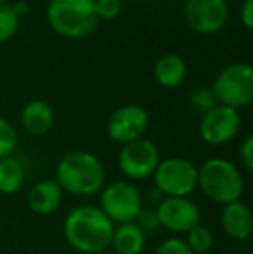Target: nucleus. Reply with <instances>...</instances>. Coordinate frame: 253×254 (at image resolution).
<instances>
[{
    "mask_svg": "<svg viewBox=\"0 0 253 254\" xmlns=\"http://www.w3.org/2000/svg\"><path fill=\"white\" fill-rule=\"evenodd\" d=\"M95 12L101 19H115L122 12V0H95Z\"/></svg>",
    "mask_w": 253,
    "mask_h": 254,
    "instance_id": "obj_23",
    "label": "nucleus"
},
{
    "mask_svg": "<svg viewBox=\"0 0 253 254\" xmlns=\"http://www.w3.org/2000/svg\"><path fill=\"white\" fill-rule=\"evenodd\" d=\"M26 180V171L17 157L9 156L0 159V194H16Z\"/></svg>",
    "mask_w": 253,
    "mask_h": 254,
    "instance_id": "obj_18",
    "label": "nucleus"
},
{
    "mask_svg": "<svg viewBox=\"0 0 253 254\" xmlns=\"http://www.w3.org/2000/svg\"><path fill=\"white\" fill-rule=\"evenodd\" d=\"M134 223L139 225L144 234H148V232H155L160 228L158 216H156V211L153 209V207H142V211L139 213V216L135 218Z\"/></svg>",
    "mask_w": 253,
    "mask_h": 254,
    "instance_id": "obj_24",
    "label": "nucleus"
},
{
    "mask_svg": "<svg viewBox=\"0 0 253 254\" xmlns=\"http://www.w3.org/2000/svg\"><path fill=\"white\" fill-rule=\"evenodd\" d=\"M155 211L160 228L173 234H187L192 227L201 223L199 206L189 197H163Z\"/></svg>",
    "mask_w": 253,
    "mask_h": 254,
    "instance_id": "obj_10",
    "label": "nucleus"
},
{
    "mask_svg": "<svg viewBox=\"0 0 253 254\" xmlns=\"http://www.w3.org/2000/svg\"><path fill=\"white\" fill-rule=\"evenodd\" d=\"M149 125V116L144 107L137 104H127L115 111L108 120V137L120 145L139 140L144 137Z\"/></svg>",
    "mask_w": 253,
    "mask_h": 254,
    "instance_id": "obj_11",
    "label": "nucleus"
},
{
    "mask_svg": "<svg viewBox=\"0 0 253 254\" xmlns=\"http://www.w3.org/2000/svg\"><path fill=\"white\" fill-rule=\"evenodd\" d=\"M155 254H194L187 248V244L184 242V239L179 237H172L163 241L162 244L158 246Z\"/></svg>",
    "mask_w": 253,
    "mask_h": 254,
    "instance_id": "obj_25",
    "label": "nucleus"
},
{
    "mask_svg": "<svg viewBox=\"0 0 253 254\" xmlns=\"http://www.w3.org/2000/svg\"><path fill=\"white\" fill-rule=\"evenodd\" d=\"M54 180L63 192L88 197L99 194L106 185V170L95 154L75 151L59 159Z\"/></svg>",
    "mask_w": 253,
    "mask_h": 254,
    "instance_id": "obj_2",
    "label": "nucleus"
},
{
    "mask_svg": "<svg viewBox=\"0 0 253 254\" xmlns=\"http://www.w3.org/2000/svg\"><path fill=\"white\" fill-rule=\"evenodd\" d=\"M111 248L118 254H141L146 249V234L134 221L122 223L113 232Z\"/></svg>",
    "mask_w": 253,
    "mask_h": 254,
    "instance_id": "obj_17",
    "label": "nucleus"
},
{
    "mask_svg": "<svg viewBox=\"0 0 253 254\" xmlns=\"http://www.w3.org/2000/svg\"><path fill=\"white\" fill-rule=\"evenodd\" d=\"M66 242L82 254H101L111 248L115 223L99 206L84 204L66 214L63 225Z\"/></svg>",
    "mask_w": 253,
    "mask_h": 254,
    "instance_id": "obj_1",
    "label": "nucleus"
},
{
    "mask_svg": "<svg viewBox=\"0 0 253 254\" xmlns=\"http://www.w3.org/2000/svg\"><path fill=\"white\" fill-rule=\"evenodd\" d=\"M199 137L213 147L229 144L241 130V116L238 109L217 104L199 120Z\"/></svg>",
    "mask_w": 253,
    "mask_h": 254,
    "instance_id": "obj_9",
    "label": "nucleus"
},
{
    "mask_svg": "<svg viewBox=\"0 0 253 254\" xmlns=\"http://www.w3.org/2000/svg\"><path fill=\"white\" fill-rule=\"evenodd\" d=\"M63 189L56 180H42L31 187L28 194V206L38 216H51L63 204Z\"/></svg>",
    "mask_w": 253,
    "mask_h": 254,
    "instance_id": "obj_14",
    "label": "nucleus"
},
{
    "mask_svg": "<svg viewBox=\"0 0 253 254\" xmlns=\"http://www.w3.org/2000/svg\"><path fill=\"white\" fill-rule=\"evenodd\" d=\"M240 159L247 171H253V137L248 135L240 145Z\"/></svg>",
    "mask_w": 253,
    "mask_h": 254,
    "instance_id": "obj_26",
    "label": "nucleus"
},
{
    "mask_svg": "<svg viewBox=\"0 0 253 254\" xmlns=\"http://www.w3.org/2000/svg\"><path fill=\"white\" fill-rule=\"evenodd\" d=\"M0 3H9V0H0Z\"/></svg>",
    "mask_w": 253,
    "mask_h": 254,
    "instance_id": "obj_29",
    "label": "nucleus"
},
{
    "mask_svg": "<svg viewBox=\"0 0 253 254\" xmlns=\"http://www.w3.org/2000/svg\"><path fill=\"white\" fill-rule=\"evenodd\" d=\"M198 187L210 201L226 206L241 201L245 178L240 168L224 157H210L198 168Z\"/></svg>",
    "mask_w": 253,
    "mask_h": 254,
    "instance_id": "obj_3",
    "label": "nucleus"
},
{
    "mask_svg": "<svg viewBox=\"0 0 253 254\" xmlns=\"http://www.w3.org/2000/svg\"><path fill=\"white\" fill-rule=\"evenodd\" d=\"M17 145V131L5 118L0 116V159L12 156Z\"/></svg>",
    "mask_w": 253,
    "mask_h": 254,
    "instance_id": "obj_21",
    "label": "nucleus"
},
{
    "mask_svg": "<svg viewBox=\"0 0 253 254\" xmlns=\"http://www.w3.org/2000/svg\"><path fill=\"white\" fill-rule=\"evenodd\" d=\"M212 92L217 104L238 109L253 101V71L248 64L236 63L224 67L213 81Z\"/></svg>",
    "mask_w": 253,
    "mask_h": 254,
    "instance_id": "obj_6",
    "label": "nucleus"
},
{
    "mask_svg": "<svg viewBox=\"0 0 253 254\" xmlns=\"http://www.w3.org/2000/svg\"><path fill=\"white\" fill-rule=\"evenodd\" d=\"M19 19L14 14L12 7L9 3H0V44L10 40L16 35Z\"/></svg>",
    "mask_w": 253,
    "mask_h": 254,
    "instance_id": "obj_20",
    "label": "nucleus"
},
{
    "mask_svg": "<svg viewBox=\"0 0 253 254\" xmlns=\"http://www.w3.org/2000/svg\"><path fill=\"white\" fill-rule=\"evenodd\" d=\"M153 180L163 197H189L198 189V166L184 157H167L160 161Z\"/></svg>",
    "mask_w": 253,
    "mask_h": 254,
    "instance_id": "obj_5",
    "label": "nucleus"
},
{
    "mask_svg": "<svg viewBox=\"0 0 253 254\" xmlns=\"http://www.w3.org/2000/svg\"><path fill=\"white\" fill-rule=\"evenodd\" d=\"M189 104L196 113H199L203 116V114L208 113L210 109H213L217 106V99L213 95L212 88H198V90L192 92Z\"/></svg>",
    "mask_w": 253,
    "mask_h": 254,
    "instance_id": "obj_22",
    "label": "nucleus"
},
{
    "mask_svg": "<svg viewBox=\"0 0 253 254\" xmlns=\"http://www.w3.org/2000/svg\"><path fill=\"white\" fill-rule=\"evenodd\" d=\"M101 194V211L113 223L135 221L144 207V197L137 185L127 180H116L104 185Z\"/></svg>",
    "mask_w": 253,
    "mask_h": 254,
    "instance_id": "obj_7",
    "label": "nucleus"
},
{
    "mask_svg": "<svg viewBox=\"0 0 253 254\" xmlns=\"http://www.w3.org/2000/svg\"><path fill=\"white\" fill-rule=\"evenodd\" d=\"M21 123L30 135H45L54 125V111L45 101H31L21 111Z\"/></svg>",
    "mask_w": 253,
    "mask_h": 254,
    "instance_id": "obj_15",
    "label": "nucleus"
},
{
    "mask_svg": "<svg viewBox=\"0 0 253 254\" xmlns=\"http://www.w3.org/2000/svg\"><path fill=\"white\" fill-rule=\"evenodd\" d=\"M155 78L165 88L179 87L186 78V61L179 54H165L156 61Z\"/></svg>",
    "mask_w": 253,
    "mask_h": 254,
    "instance_id": "obj_16",
    "label": "nucleus"
},
{
    "mask_svg": "<svg viewBox=\"0 0 253 254\" xmlns=\"http://www.w3.org/2000/svg\"><path fill=\"white\" fill-rule=\"evenodd\" d=\"M10 7H12V10H14V14L17 16V19L28 14V3L24 2V0H17V2L14 3V5H10Z\"/></svg>",
    "mask_w": 253,
    "mask_h": 254,
    "instance_id": "obj_28",
    "label": "nucleus"
},
{
    "mask_svg": "<svg viewBox=\"0 0 253 254\" xmlns=\"http://www.w3.org/2000/svg\"><path fill=\"white\" fill-rule=\"evenodd\" d=\"M241 19H243V24L252 30L253 28V0H245L243 7H241Z\"/></svg>",
    "mask_w": 253,
    "mask_h": 254,
    "instance_id": "obj_27",
    "label": "nucleus"
},
{
    "mask_svg": "<svg viewBox=\"0 0 253 254\" xmlns=\"http://www.w3.org/2000/svg\"><path fill=\"white\" fill-rule=\"evenodd\" d=\"M47 21L61 37H87L99 21L95 0H51L47 5Z\"/></svg>",
    "mask_w": 253,
    "mask_h": 254,
    "instance_id": "obj_4",
    "label": "nucleus"
},
{
    "mask_svg": "<svg viewBox=\"0 0 253 254\" xmlns=\"http://www.w3.org/2000/svg\"><path fill=\"white\" fill-rule=\"evenodd\" d=\"M184 16L187 24L201 35L222 30L229 16L226 0H186Z\"/></svg>",
    "mask_w": 253,
    "mask_h": 254,
    "instance_id": "obj_12",
    "label": "nucleus"
},
{
    "mask_svg": "<svg viewBox=\"0 0 253 254\" xmlns=\"http://www.w3.org/2000/svg\"><path fill=\"white\" fill-rule=\"evenodd\" d=\"M160 161V149L155 142L144 137L122 145L118 152V166L128 180H146L153 177Z\"/></svg>",
    "mask_w": 253,
    "mask_h": 254,
    "instance_id": "obj_8",
    "label": "nucleus"
},
{
    "mask_svg": "<svg viewBox=\"0 0 253 254\" xmlns=\"http://www.w3.org/2000/svg\"><path fill=\"white\" fill-rule=\"evenodd\" d=\"M184 242L194 254H205L213 248L215 237H213V232L206 225L198 223L187 232V239Z\"/></svg>",
    "mask_w": 253,
    "mask_h": 254,
    "instance_id": "obj_19",
    "label": "nucleus"
},
{
    "mask_svg": "<svg viewBox=\"0 0 253 254\" xmlns=\"http://www.w3.org/2000/svg\"><path fill=\"white\" fill-rule=\"evenodd\" d=\"M220 227L227 237L234 241H247L253 230V216L250 207L243 201H236L222 206Z\"/></svg>",
    "mask_w": 253,
    "mask_h": 254,
    "instance_id": "obj_13",
    "label": "nucleus"
}]
</instances>
